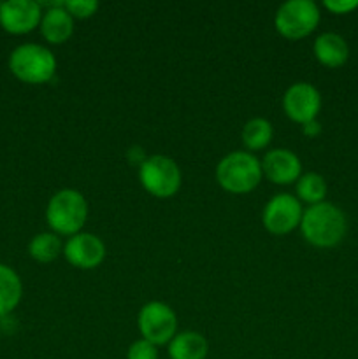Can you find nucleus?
Returning a JSON list of instances; mask_svg holds the SVG:
<instances>
[{
    "mask_svg": "<svg viewBox=\"0 0 358 359\" xmlns=\"http://www.w3.org/2000/svg\"><path fill=\"white\" fill-rule=\"evenodd\" d=\"M302 237L314 248H336L347 231V219L343 210L330 202L309 205L300 221Z\"/></svg>",
    "mask_w": 358,
    "mask_h": 359,
    "instance_id": "obj_1",
    "label": "nucleus"
},
{
    "mask_svg": "<svg viewBox=\"0 0 358 359\" xmlns=\"http://www.w3.org/2000/svg\"><path fill=\"white\" fill-rule=\"evenodd\" d=\"M263 177L262 161L248 151H234L221 158L216 167V181L225 191L244 195L253 191Z\"/></svg>",
    "mask_w": 358,
    "mask_h": 359,
    "instance_id": "obj_2",
    "label": "nucleus"
},
{
    "mask_svg": "<svg viewBox=\"0 0 358 359\" xmlns=\"http://www.w3.org/2000/svg\"><path fill=\"white\" fill-rule=\"evenodd\" d=\"M88 217V202L77 189H60L49 198L46 207V221L53 233L72 235L79 233Z\"/></svg>",
    "mask_w": 358,
    "mask_h": 359,
    "instance_id": "obj_3",
    "label": "nucleus"
},
{
    "mask_svg": "<svg viewBox=\"0 0 358 359\" xmlns=\"http://www.w3.org/2000/svg\"><path fill=\"white\" fill-rule=\"evenodd\" d=\"M9 69L23 83L44 84L55 77L56 58L44 46L21 44L11 53Z\"/></svg>",
    "mask_w": 358,
    "mask_h": 359,
    "instance_id": "obj_4",
    "label": "nucleus"
},
{
    "mask_svg": "<svg viewBox=\"0 0 358 359\" xmlns=\"http://www.w3.org/2000/svg\"><path fill=\"white\" fill-rule=\"evenodd\" d=\"M139 181L151 196L171 198L181 188V168L172 158L154 154L139 165Z\"/></svg>",
    "mask_w": 358,
    "mask_h": 359,
    "instance_id": "obj_5",
    "label": "nucleus"
},
{
    "mask_svg": "<svg viewBox=\"0 0 358 359\" xmlns=\"http://www.w3.org/2000/svg\"><path fill=\"white\" fill-rule=\"evenodd\" d=\"M274 25L284 39L300 41L319 25V9L312 0H288L277 9Z\"/></svg>",
    "mask_w": 358,
    "mask_h": 359,
    "instance_id": "obj_6",
    "label": "nucleus"
},
{
    "mask_svg": "<svg viewBox=\"0 0 358 359\" xmlns=\"http://www.w3.org/2000/svg\"><path fill=\"white\" fill-rule=\"evenodd\" d=\"M137 326L144 340L165 346L178 335V316L164 302H147L139 311Z\"/></svg>",
    "mask_w": 358,
    "mask_h": 359,
    "instance_id": "obj_7",
    "label": "nucleus"
},
{
    "mask_svg": "<svg viewBox=\"0 0 358 359\" xmlns=\"http://www.w3.org/2000/svg\"><path fill=\"white\" fill-rule=\"evenodd\" d=\"M302 203L290 193L274 195L262 212L263 226L272 235H286L300 226Z\"/></svg>",
    "mask_w": 358,
    "mask_h": 359,
    "instance_id": "obj_8",
    "label": "nucleus"
},
{
    "mask_svg": "<svg viewBox=\"0 0 358 359\" xmlns=\"http://www.w3.org/2000/svg\"><path fill=\"white\" fill-rule=\"evenodd\" d=\"M283 109L284 114L291 121L305 125L309 121H314L318 116L321 109V95L312 84L295 83L284 91Z\"/></svg>",
    "mask_w": 358,
    "mask_h": 359,
    "instance_id": "obj_9",
    "label": "nucleus"
},
{
    "mask_svg": "<svg viewBox=\"0 0 358 359\" xmlns=\"http://www.w3.org/2000/svg\"><path fill=\"white\" fill-rule=\"evenodd\" d=\"M41 4L34 0H7L0 4V25L13 35L30 34L41 25Z\"/></svg>",
    "mask_w": 358,
    "mask_h": 359,
    "instance_id": "obj_10",
    "label": "nucleus"
},
{
    "mask_svg": "<svg viewBox=\"0 0 358 359\" xmlns=\"http://www.w3.org/2000/svg\"><path fill=\"white\" fill-rule=\"evenodd\" d=\"M63 256L76 269L93 270L105 259V244L97 235L79 231L63 245Z\"/></svg>",
    "mask_w": 358,
    "mask_h": 359,
    "instance_id": "obj_11",
    "label": "nucleus"
},
{
    "mask_svg": "<svg viewBox=\"0 0 358 359\" xmlns=\"http://www.w3.org/2000/svg\"><path fill=\"white\" fill-rule=\"evenodd\" d=\"M262 172L272 184L286 186L302 175V163L290 149H272L263 156Z\"/></svg>",
    "mask_w": 358,
    "mask_h": 359,
    "instance_id": "obj_12",
    "label": "nucleus"
},
{
    "mask_svg": "<svg viewBox=\"0 0 358 359\" xmlns=\"http://www.w3.org/2000/svg\"><path fill=\"white\" fill-rule=\"evenodd\" d=\"M41 34L49 44H63L74 34V18L63 7V2H56L49 6L46 13H42Z\"/></svg>",
    "mask_w": 358,
    "mask_h": 359,
    "instance_id": "obj_13",
    "label": "nucleus"
},
{
    "mask_svg": "<svg viewBox=\"0 0 358 359\" xmlns=\"http://www.w3.org/2000/svg\"><path fill=\"white\" fill-rule=\"evenodd\" d=\"M312 53H314L316 60L329 69H339L350 58L347 42L344 41V37H340L339 34H333V32H325L319 37H316Z\"/></svg>",
    "mask_w": 358,
    "mask_h": 359,
    "instance_id": "obj_14",
    "label": "nucleus"
},
{
    "mask_svg": "<svg viewBox=\"0 0 358 359\" xmlns=\"http://www.w3.org/2000/svg\"><path fill=\"white\" fill-rule=\"evenodd\" d=\"M209 344L199 332H181L168 342L171 359H206Z\"/></svg>",
    "mask_w": 358,
    "mask_h": 359,
    "instance_id": "obj_15",
    "label": "nucleus"
},
{
    "mask_svg": "<svg viewBox=\"0 0 358 359\" xmlns=\"http://www.w3.org/2000/svg\"><path fill=\"white\" fill-rule=\"evenodd\" d=\"M23 297L20 276L11 266L0 263V318H7Z\"/></svg>",
    "mask_w": 358,
    "mask_h": 359,
    "instance_id": "obj_16",
    "label": "nucleus"
},
{
    "mask_svg": "<svg viewBox=\"0 0 358 359\" xmlns=\"http://www.w3.org/2000/svg\"><path fill=\"white\" fill-rule=\"evenodd\" d=\"M28 252L37 263H51L58 258L60 252H63V245L58 235L53 231H44L32 238L28 244Z\"/></svg>",
    "mask_w": 358,
    "mask_h": 359,
    "instance_id": "obj_17",
    "label": "nucleus"
},
{
    "mask_svg": "<svg viewBox=\"0 0 358 359\" xmlns=\"http://www.w3.org/2000/svg\"><path fill=\"white\" fill-rule=\"evenodd\" d=\"M274 128L270 121L263 118H253L242 128V142L249 151H260L272 140Z\"/></svg>",
    "mask_w": 358,
    "mask_h": 359,
    "instance_id": "obj_18",
    "label": "nucleus"
},
{
    "mask_svg": "<svg viewBox=\"0 0 358 359\" xmlns=\"http://www.w3.org/2000/svg\"><path fill=\"white\" fill-rule=\"evenodd\" d=\"M297 196L298 202H305L309 205L325 202L326 196V181L323 175L316 172L302 174L297 181Z\"/></svg>",
    "mask_w": 358,
    "mask_h": 359,
    "instance_id": "obj_19",
    "label": "nucleus"
},
{
    "mask_svg": "<svg viewBox=\"0 0 358 359\" xmlns=\"http://www.w3.org/2000/svg\"><path fill=\"white\" fill-rule=\"evenodd\" d=\"M67 13L77 20H88L93 16L98 9V2L95 0H65L63 2Z\"/></svg>",
    "mask_w": 358,
    "mask_h": 359,
    "instance_id": "obj_20",
    "label": "nucleus"
},
{
    "mask_svg": "<svg viewBox=\"0 0 358 359\" xmlns=\"http://www.w3.org/2000/svg\"><path fill=\"white\" fill-rule=\"evenodd\" d=\"M126 359H158V349L147 340H135L126 351Z\"/></svg>",
    "mask_w": 358,
    "mask_h": 359,
    "instance_id": "obj_21",
    "label": "nucleus"
},
{
    "mask_svg": "<svg viewBox=\"0 0 358 359\" xmlns=\"http://www.w3.org/2000/svg\"><path fill=\"white\" fill-rule=\"evenodd\" d=\"M323 7L333 14H347L358 7V0H325Z\"/></svg>",
    "mask_w": 358,
    "mask_h": 359,
    "instance_id": "obj_22",
    "label": "nucleus"
},
{
    "mask_svg": "<svg viewBox=\"0 0 358 359\" xmlns=\"http://www.w3.org/2000/svg\"><path fill=\"white\" fill-rule=\"evenodd\" d=\"M302 132H304V135L307 137H316L319 135V132H321V125L314 119V121H309L305 123V125H302Z\"/></svg>",
    "mask_w": 358,
    "mask_h": 359,
    "instance_id": "obj_23",
    "label": "nucleus"
},
{
    "mask_svg": "<svg viewBox=\"0 0 358 359\" xmlns=\"http://www.w3.org/2000/svg\"><path fill=\"white\" fill-rule=\"evenodd\" d=\"M0 333H2V328H0Z\"/></svg>",
    "mask_w": 358,
    "mask_h": 359,
    "instance_id": "obj_24",
    "label": "nucleus"
}]
</instances>
